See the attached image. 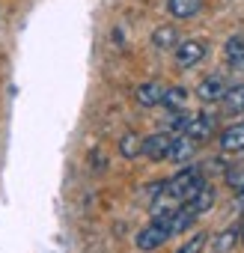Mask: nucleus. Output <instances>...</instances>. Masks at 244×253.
Here are the masks:
<instances>
[{
  "label": "nucleus",
  "instance_id": "f257e3e1",
  "mask_svg": "<svg viewBox=\"0 0 244 253\" xmlns=\"http://www.w3.org/2000/svg\"><path fill=\"white\" fill-rule=\"evenodd\" d=\"M203 188H205V176H203V170H197V167H185V170H179L173 179L164 182V191H161L158 200H170V203L182 206V203L194 200Z\"/></svg>",
  "mask_w": 244,
  "mask_h": 253
},
{
  "label": "nucleus",
  "instance_id": "f03ea898",
  "mask_svg": "<svg viewBox=\"0 0 244 253\" xmlns=\"http://www.w3.org/2000/svg\"><path fill=\"white\" fill-rule=\"evenodd\" d=\"M170 214L173 211H161V214H155L152 217V223H146L140 232H137V247L140 250H158L161 244H167V238L173 235L170 232Z\"/></svg>",
  "mask_w": 244,
  "mask_h": 253
},
{
  "label": "nucleus",
  "instance_id": "7ed1b4c3",
  "mask_svg": "<svg viewBox=\"0 0 244 253\" xmlns=\"http://www.w3.org/2000/svg\"><path fill=\"white\" fill-rule=\"evenodd\" d=\"M173 51H176V54H173V57H176V66H179V69H191V66H197V63L205 57L208 45L200 42V39H185V42H179Z\"/></svg>",
  "mask_w": 244,
  "mask_h": 253
},
{
  "label": "nucleus",
  "instance_id": "20e7f679",
  "mask_svg": "<svg viewBox=\"0 0 244 253\" xmlns=\"http://www.w3.org/2000/svg\"><path fill=\"white\" fill-rule=\"evenodd\" d=\"M182 134L191 137L194 143L211 137V134H214V116H208V113H191V119H188V125H185Z\"/></svg>",
  "mask_w": 244,
  "mask_h": 253
},
{
  "label": "nucleus",
  "instance_id": "39448f33",
  "mask_svg": "<svg viewBox=\"0 0 244 253\" xmlns=\"http://www.w3.org/2000/svg\"><path fill=\"white\" fill-rule=\"evenodd\" d=\"M170 143H173V137H170V134H164V131H158V134H149V137H143L140 155H146L149 161H167Z\"/></svg>",
  "mask_w": 244,
  "mask_h": 253
},
{
  "label": "nucleus",
  "instance_id": "423d86ee",
  "mask_svg": "<svg viewBox=\"0 0 244 253\" xmlns=\"http://www.w3.org/2000/svg\"><path fill=\"white\" fill-rule=\"evenodd\" d=\"M223 92H226V84H223L220 75H208V78L197 86V95H200L203 101H220Z\"/></svg>",
  "mask_w": 244,
  "mask_h": 253
},
{
  "label": "nucleus",
  "instance_id": "0eeeda50",
  "mask_svg": "<svg viewBox=\"0 0 244 253\" xmlns=\"http://www.w3.org/2000/svg\"><path fill=\"white\" fill-rule=\"evenodd\" d=\"M164 84H158V81H146V84H140L137 86V101L143 104V107H155V104H161L164 101Z\"/></svg>",
  "mask_w": 244,
  "mask_h": 253
},
{
  "label": "nucleus",
  "instance_id": "6e6552de",
  "mask_svg": "<svg viewBox=\"0 0 244 253\" xmlns=\"http://www.w3.org/2000/svg\"><path fill=\"white\" fill-rule=\"evenodd\" d=\"M220 149L223 152H244V122H235L220 134Z\"/></svg>",
  "mask_w": 244,
  "mask_h": 253
},
{
  "label": "nucleus",
  "instance_id": "1a4fd4ad",
  "mask_svg": "<svg viewBox=\"0 0 244 253\" xmlns=\"http://www.w3.org/2000/svg\"><path fill=\"white\" fill-rule=\"evenodd\" d=\"M200 9H203V0H167V12L179 21L200 15Z\"/></svg>",
  "mask_w": 244,
  "mask_h": 253
},
{
  "label": "nucleus",
  "instance_id": "9d476101",
  "mask_svg": "<svg viewBox=\"0 0 244 253\" xmlns=\"http://www.w3.org/2000/svg\"><path fill=\"white\" fill-rule=\"evenodd\" d=\"M197 152V143L191 140V137H173V143H170V152H167V161H176V164H182V161H188L191 155Z\"/></svg>",
  "mask_w": 244,
  "mask_h": 253
},
{
  "label": "nucleus",
  "instance_id": "9b49d317",
  "mask_svg": "<svg viewBox=\"0 0 244 253\" xmlns=\"http://www.w3.org/2000/svg\"><path fill=\"white\" fill-rule=\"evenodd\" d=\"M223 57L232 69H244V36H229L226 39V48H223Z\"/></svg>",
  "mask_w": 244,
  "mask_h": 253
},
{
  "label": "nucleus",
  "instance_id": "f8f14e48",
  "mask_svg": "<svg viewBox=\"0 0 244 253\" xmlns=\"http://www.w3.org/2000/svg\"><path fill=\"white\" fill-rule=\"evenodd\" d=\"M223 110L226 113H244V84H235V86H226L223 92Z\"/></svg>",
  "mask_w": 244,
  "mask_h": 253
},
{
  "label": "nucleus",
  "instance_id": "ddd939ff",
  "mask_svg": "<svg viewBox=\"0 0 244 253\" xmlns=\"http://www.w3.org/2000/svg\"><path fill=\"white\" fill-rule=\"evenodd\" d=\"M185 206H188V209H191L197 217H200V214H205V211L214 206V188H211V185H205V188H203V191H200L194 200H188Z\"/></svg>",
  "mask_w": 244,
  "mask_h": 253
},
{
  "label": "nucleus",
  "instance_id": "4468645a",
  "mask_svg": "<svg viewBox=\"0 0 244 253\" xmlns=\"http://www.w3.org/2000/svg\"><path fill=\"white\" fill-rule=\"evenodd\" d=\"M152 45H155V48H176V45H179V30L170 27V24L158 27V30L152 33Z\"/></svg>",
  "mask_w": 244,
  "mask_h": 253
},
{
  "label": "nucleus",
  "instance_id": "2eb2a0df",
  "mask_svg": "<svg viewBox=\"0 0 244 253\" xmlns=\"http://www.w3.org/2000/svg\"><path fill=\"white\" fill-rule=\"evenodd\" d=\"M164 107H170V110H182L185 104H188V89L185 86H167L164 89V101H161Z\"/></svg>",
  "mask_w": 244,
  "mask_h": 253
},
{
  "label": "nucleus",
  "instance_id": "dca6fc26",
  "mask_svg": "<svg viewBox=\"0 0 244 253\" xmlns=\"http://www.w3.org/2000/svg\"><path fill=\"white\" fill-rule=\"evenodd\" d=\"M140 146H143V137L134 134V131L119 140V152H122V158H137V155H140Z\"/></svg>",
  "mask_w": 244,
  "mask_h": 253
},
{
  "label": "nucleus",
  "instance_id": "f3484780",
  "mask_svg": "<svg viewBox=\"0 0 244 253\" xmlns=\"http://www.w3.org/2000/svg\"><path fill=\"white\" fill-rule=\"evenodd\" d=\"M205 241H208V235H205V232H197V235H194L188 244H182L176 253H203V244H205Z\"/></svg>",
  "mask_w": 244,
  "mask_h": 253
},
{
  "label": "nucleus",
  "instance_id": "a211bd4d",
  "mask_svg": "<svg viewBox=\"0 0 244 253\" xmlns=\"http://www.w3.org/2000/svg\"><path fill=\"white\" fill-rule=\"evenodd\" d=\"M232 241H235V229H226V232L217 238V253H226V250L232 247Z\"/></svg>",
  "mask_w": 244,
  "mask_h": 253
},
{
  "label": "nucleus",
  "instance_id": "6ab92c4d",
  "mask_svg": "<svg viewBox=\"0 0 244 253\" xmlns=\"http://www.w3.org/2000/svg\"><path fill=\"white\" fill-rule=\"evenodd\" d=\"M238 206H241V209H244V188H241V191H238Z\"/></svg>",
  "mask_w": 244,
  "mask_h": 253
},
{
  "label": "nucleus",
  "instance_id": "aec40b11",
  "mask_svg": "<svg viewBox=\"0 0 244 253\" xmlns=\"http://www.w3.org/2000/svg\"><path fill=\"white\" fill-rule=\"evenodd\" d=\"M241 241H244V226H241Z\"/></svg>",
  "mask_w": 244,
  "mask_h": 253
}]
</instances>
